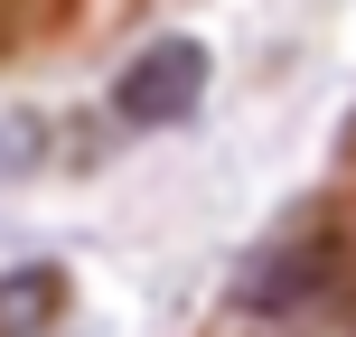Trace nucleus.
I'll return each instance as SVG.
<instances>
[{
	"label": "nucleus",
	"mask_w": 356,
	"mask_h": 337,
	"mask_svg": "<svg viewBox=\"0 0 356 337\" xmlns=\"http://www.w3.org/2000/svg\"><path fill=\"white\" fill-rule=\"evenodd\" d=\"M225 319L244 337H356V225L347 206H309L234 253Z\"/></svg>",
	"instance_id": "1"
},
{
	"label": "nucleus",
	"mask_w": 356,
	"mask_h": 337,
	"mask_svg": "<svg viewBox=\"0 0 356 337\" xmlns=\"http://www.w3.org/2000/svg\"><path fill=\"white\" fill-rule=\"evenodd\" d=\"M216 104V47L197 28H150L122 66L104 75V122L122 141H169Z\"/></svg>",
	"instance_id": "2"
},
{
	"label": "nucleus",
	"mask_w": 356,
	"mask_h": 337,
	"mask_svg": "<svg viewBox=\"0 0 356 337\" xmlns=\"http://www.w3.org/2000/svg\"><path fill=\"white\" fill-rule=\"evenodd\" d=\"M66 309H75V272L56 253L0 263V337H66Z\"/></svg>",
	"instance_id": "3"
},
{
	"label": "nucleus",
	"mask_w": 356,
	"mask_h": 337,
	"mask_svg": "<svg viewBox=\"0 0 356 337\" xmlns=\"http://www.w3.org/2000/svg\"><path fill=\"white\" fill-rule=\"evenodd\" d=\"M47 160H56V122H47L38 104H10V113H0V188L38 178Z\"/></svg>",
	"instance_id": "4"
}]
</instances>
